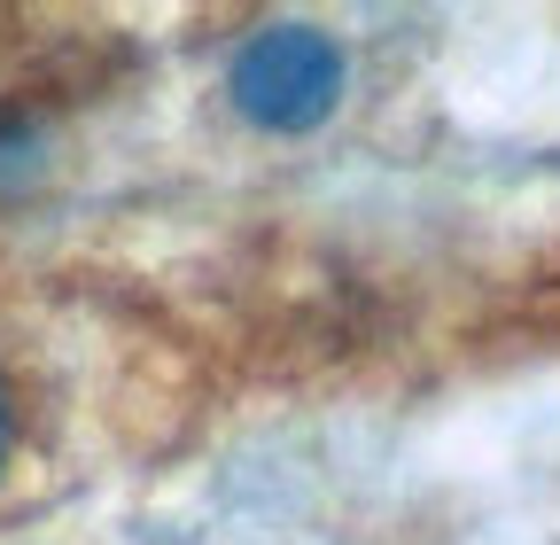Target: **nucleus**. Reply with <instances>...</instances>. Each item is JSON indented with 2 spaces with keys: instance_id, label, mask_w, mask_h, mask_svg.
<instances>
[{
  "instance_id": "nucleus-1",
  "label": "nucleus",
  "mask_w": 560,
  "mask_h": 545,
  "mask_svg": "<svg viewBox=\"0 0 560 545\" xmlns=\"http://www.w3.org/2000/svg\"><path fill=\"white\" fill-rule=\"evenodd\" d=\"M109 405L117 374L86 304L0 265V530L79 484Z\"/></svg>"
},
{
  "instance_id": "nucleus-2",
  "label": "nucleus",
  "mask_w": 560,
  "mask_h": 545,
  "mask_svg": "<svg viewBox=\"0 0 560 545\" xmlns=\"http://www.w3.org/2000/svg\"><path fill=\"white\" fill-rule=\"evenodd\" d=\"M219 94L265 141H304L350 94V47H342V32H327L312 16H265L226 47Z\"/></svg>"
},
{
  "instance_id": "nucleus-3",
  "label": "nucleus",
  "mask_w": 560,
  "mask_h": 545,
  "mask_svg": "<svg viewBox=\"0 0 560 545\" xmlns=\"http://www.w3.org/2000/svg\"><path fill=\"white\" fill-rule=\"evenodd\" d=\"M132 47L94 16H47V9H0V109L55 86H117Z\"/></svg>"
}]
</instances>
